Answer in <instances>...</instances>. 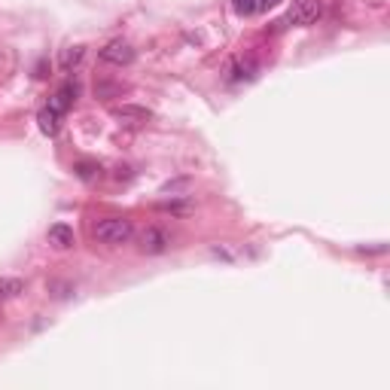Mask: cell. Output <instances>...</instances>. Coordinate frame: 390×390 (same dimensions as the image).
<instances>
[{"instance_id":"obj_1","label":"cell","mask_w":390,"mask_h":390,"mask_svg":"<svg viewBox=\"0 0 390 390\" xmlns=\"http://www.w3.org/2000/svg\"><path fill=\"white\" fill-rule=\"evenodd\" d=\"M91 235H95V241H101V244H107V247H122L134 238V226H131V219H125V217H104L91 226Z\"/></svg>"},{"instance_id":"obj_2","label":"cell","mask_w":390,"mask_h":390,"mask_svg":"<svg viewBox=\"0 0 390 390\" xmlns=\"http://www.w3.org/2000/svg\"><path fill=\"white\" fill-rule=\"evenodd\" d=\"M321 16H323V0H293V6L278 22V28H308Z\"/></svg>"},{"instance_id":"obj_3","label":"cell","mask_w":390,"mask_h":390,"mask_svg":"<svg viewBox=\"0 0 390 390\" xmlns=\"http://www.w3.org/2000/svg\"><path fill=\"white\" fill-rule=\"evenodd\" d=\"M140 250L150 253V257H159V253H165L168 247H171V235H168L162 226H150V229L140 232Z\"/></svg>"},{"instance_id":"obj_4","label":"cell","mask_w":390,"mask_h":390,"mask_svg":"<svg viewBox=\"0 0 390 390\" xmlns=\"http://www.w3.org/2000/svg\"><path fill=\"white\" fill-rule=\"evenodd\" d=\"M101 61L116 65V67H125V65H131L134 61V49H131V43H125V40H110V43L101 49Z\"/></svg>"},{"instance_id":"obj_5","label":"cell","mask_w":390,"mask_h":390,"mask_svg":"<svg viewBox=\"0 0 390 390\" xmlns=\"http://www.w3.org/2000/svg\"><path fill=\"white\" fill-rule=\"evenodd\" d=\"M76 95H80V86L76 83H65L58 91H55V98H52V107L58 110V113H65V110H70L76 104Z\"/></svg>"},{"instance_id":"obj_6","label":"cell","mask_w":390,"mask_h":390,"mask_svg":"<svg viewBox=\"0 0 390 390\" xmlns=\"http://www.w3.org/2000/svg\"><path fill=\"white\" fill-rule=\"evenodd\" d=\"M49 244H55L58 250H67V247H74V229L65 223H55L49 226Z\"/></svg>"},{"instance_id":"obj_7","label":"cell","mask_w":390,"mask_h":390,"mask_svg":"<svg viewBox=\"0 0 390 390\" xmlns=\"http://www.w3.org/2000/svg\"><path fill=\"white\" fill-rule=\"evenodd\" d=\"M37 122H40V131L43 134H58V129H61V113L49 104V107H43L37 113Z\"/></svg>"},{"instance_id":"obj_8","label":"cell","mask_w":390,"mask_h":390,"mask_svg":"<svg viewBox=\"0 0 390 390\" xmlns=\"http://www.w3.org/2000/svg\"><path fill=\"white\" fill-rule=\"evenodd\" d=\"M113 116L116 119H131V122H147L153 116L147 107H134V104H122V107H113Z\"/></svg>"},{"instance_id":"obj_9","label":"cell","mask_w":390,"mask_h":390,"mask_svg":"<svg viewBox=\"0 0 390 390\" xmlns=\"http://www.w3.org/2000/svg\"><path fill=\"white\" fill-rule=\"evenodd\" d=\"M83 58H86V46H67L61 52V70H74Z\"/></svg>"},{"instance_id":"obj_10","label":"cell","mask_w":390,"mask_h":390,"mask_svg":"<svg viewBox=\"0 0 390 390\" xmlns=\"http://www.w3.org/2000/svg\"><path fill=\"white\" fill-rule=\"evenodd\" d=\"M19 293H25V283L19 278H0V302L16 299Z\"/></svg>"},{"instance_id":"obj_11","label":"cell","mask_w":390,"mask_h":390,"mask_svg":"<svg viewBox=\"0 0 390 390\" xmlns=\"http://www.w3.org/2000/svg\"><path fill=\"white\" fill-rule=\"evenodd\" d=\"M74 174L80 177V180L91 183V180H98V177H101V168H98L95 162H76V165H74Z\"/></svg>"},{"instance_id":"obj_12","label":"cell","mask_w":390,"mask_h":390,"mask_svg":"<svg viewBox=\"0 0 390 390\" xmlns=\"http://www.w3.org/2000/svg\"><path fill=\"white\" fill-rule=\"evenodd\" d=\"M253 70H257V65H250V61H241V65L232 67V76H229V80H232V83H238V80H250Z\"/></svg>"},{"instance_id":"obj_13","label":"cell","mask_w":390,"mask_h":390,"mask_svg":"<svg viewBox=\"0 0 390 390\" xmlns=\"http://www.w3.org/2000/svg\"><path fill=\"white\" fill-rule=\"evenodd\" d=\"M159 210H168V214H189L193 204H186V202H165V204H159Z\"/></svg>"},{"instance_id":"obj_14","label":"cell","mask_w":390,"mask_h":390,"mask_svg":"<svg viewBox=\"0 0 390 390\" xmlns=\"http://www.w3.org/2000/svg\"><path fill=\"white\" fill-rule=\"evenodd\" d=\"M259 3L257 0H235V12L238 16H250V12H257Z\"/></svg>"},{"instance_id":"obj_15","label":"cell","mask_w":390,"mask_h":390,"mask_svg":"<svg viewBox=\"0 0 390 390\" xmlns=\"http://www.w3.org/2000/svg\"><path fill=\"white\" fill-rule=\"evenodd\" d=\"M274 3H281V0H259V10H268V6H274Z\"/></svg>"}]
</instances>
